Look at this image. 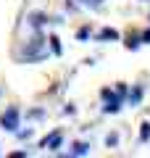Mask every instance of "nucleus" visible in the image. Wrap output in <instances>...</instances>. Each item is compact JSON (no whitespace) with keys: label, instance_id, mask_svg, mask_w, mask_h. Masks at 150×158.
<instances>
[{"label":"nucleus","instance_id":"obj_2","mask_svg":"<svg viewBox=\"0 0 150 158\" xmlns=\"http://www.w3.org/2000/svg\"><path fill=\"white\" fill-rule=\"evenodd\" d=\"M42 145H45V148L50 145V150H53V148H58V145H61V135H53V137H50V140H45Z\"/></svg>","mask_w":150,"mask_h":158},{"label":"nucleus","instance_id":"obj_1","mask_svg":"<svg viewBox=\"0 0 150 158\" xmlns=\"http://www.w3.org/2000/svg\"><path fill=\"white\" fill-rule=\"evenodd\" d=\"M0 121H3V127H6V129H16L19 127V111L16 108H8V113H3V118H0Z\"/></svg>","mask_w":150,"mask_h":158},{"label":"nucleus","instance_id":"obj_3","mask_svg":"<svg viewBox=\"0 0 150 158\" xmlns=\"http://www.w3.org/2000/svg\"><path fill=\"white\" fill-rule=\"evenodd\" d=\"M84 6H100V3H103V0H82Z\"/></svg>","mask_w":150,"mask_h":158}]
</instances>
